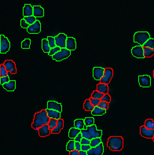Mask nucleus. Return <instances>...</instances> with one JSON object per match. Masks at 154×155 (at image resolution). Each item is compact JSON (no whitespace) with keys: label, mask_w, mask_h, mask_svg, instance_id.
<instances>
[{"label":"nucleus","mask_w":154,"mask_h":155,"mask_svg":"<svg viewBox=\"0 0 154 155\" xmlns=\"http://www.w3.org/2000/svg\"><path fill=\"white\" fill-rule=\"evenodd\" d=\"M107 146L112 151H120L123 148V139L121 136H110L107 141Z\"/></svg>","instance_id":"nucleus-1"},{"label":"nucleus","mask_w":154,"mask_h":155,"mask_svg":"<svg viewBox=\"0 0 154 155\" xmlns=\"http://www.w3.org/2000/svg\"><path fill=\"white\" fill-rule=\"evenodd\" d=\"M50 118L47 116V110H43L35 114L33 123L36 124L39 126L41 127L44 124H48L50 122Z\"/></svg>","instance_id":"nucleus-2"},{"label":"nucleus","mask_w":154,"mask_h":155,"mask_svg":"<svg viewBox=\"0 0 154 155\" xmlns=\"http://www.w3.org/2000/svg\"><path fill=\"white\" fill-rule=\"evenodd\" d=\"M149 39L150 35L147 32H137L134 35V42L138 43L140 46H143Z\"/></svg>","instance_id":"nucleus-3"},{"label":"nucleus","mask_w":154,"mask_h":155,"mask_svg":"<svg viewBox=\"0 0 154 155\" xmlns=\"http://www.w3.org/2000/svg\"><path fill=\"white\" fill-rule=\"evenodd\" d=\"M71 55V51L67 50L66 48H62L59 52H57L56 54L52 56L53 60L56 61H61L64 60L68 58Z\"/></svg>","instance_id":"nucleus-4"},{"label":"nucleus","mask_w":154,"mask_h":155,"mask_svg":"<svg viewBox=\"0 0 154 155\" xmlns=\"http://www.w3.org/2000/svg\"><path fill=\"white\" fill-rule=\"evenodd\" d=\"M9 48H10V43L9 39L3 35H0V53L6 54L9 51Z\"/></svg>","instance_id":"nucleus-5"},{"label":"nucleus","mask_w":154,"mask_h":155,"mask_svg":"<svg viewBox=\"0 0 154 155\" xmlns=\"http://www.w3.org/2000/svg\"><path fill=\"white\" fill-rule=\"evenodd\" d=\"M55 42H56V45L57 47H59L61 49L62 48H66V43H67V35L64 33H60L55 37Z\"/></svg>","instance_id":"nucleus-6"},{"label":"nucleus","mask_w":154,"mask_h":155,"mask_svg":"<svg viewBox=\"0 0 154 155\" xmlns=\"http://www.w3.org/2000/svg\"><path fill=\"white\" fill-rule=\"evenodd\" d=\"M131 54L137 58H144V47L143 46H135L131 49Z\"/></svg>","instance_id":"nucleus-7"},{"label":"nucleus","mask_w":154,"mask_h":155,"mask_svg":"<svg viewBox=\"0 0 154 155\" xmlns=\"http://www.w3.org/2000/svg\"><path fill=\"white\" fill-rule=\"evenodd\" d=\"M113 76V70L111 68H105V75H104L103 78L101 80L100 82L101 84H109L111 81V80Z\"/></svg>","instance_id":"nucleus-8"},{"label":"nucleus","mask_w":154,"mask_h":155,"mask_svg":"<svg viewBox=\"0 0 154 155\" xmlns=\"http://www.w3.org/2000/svg\"><path fill=\"white\" fill-rule=\"evenodd\" d=\"M138 83L141 88H149L151 86V78L148 75L138 76Z\"/></svg>","instance_id":"nucleus-9"},{"label":"nucleus","mask_w":154,"mask_h":155,"mask_svg":"<svg viewBox=\"0 0 154 155\" xmlns=\"http://www.w3.org/2000/svg\"><path fill=\"white\" fill-rule=\"evenodd\" d=\"M105 68H101V67H94L93 69V77L96 80H99L103 78L105 75Z\"/></svg>","instance_id":"nucleus-10"},{"label":"nucleus","mask_w":154,"mask_h":155,"mask_svg":"<svg viewBox=\"0 0 154 155\" xmlns=\"http://www.w3.org/2000/svg\"><path fill=\"white\" fill-rule=\"evenodd\" d=\"M27 32L29 34H39L41 32V23L39 21H36L33 25H29L27 29Z\"/></svg>","instance_id":"nucleus-11"},{"label":"nucleus","mask_w":154,"mask_h":155,"mask_svg":"<svg viewBox=\"0 0 154 155\" xmlns=\"http://www.w3.org/2000/svg\"><path fill=\"white\" fill-rule=\"evenodd\" d=\"M104 146L102 142L96 147H91L87 151L88 155H103Z\"/></svg>","instance_id":"nucleus-12"},{"label":"nucleus","mask_w":154,"mask_h":155,"mask_svg":"<svg viewBox=\"0 0 154 155\" xmlns=\"http://www.w3.org/2000/svg\"><path fill=\"white\" fill-rule=\"evenodd\" d=\"M140 135L146 139H153L154 136V130L148 129L143 125L140 128Z\"/></svg>","instance_id":"nucleus-13"},{"label":"nucleus","mask_w":154,"mask_h":155,"mask_svg":"<svg viewBox=\"0 0 154 155\" xmlns=\"http://www.w3.org/2000/svg\"><path fill=\"white\" fill-rule=\"evenodd\" d=\"M87 129L90 132L92 138H101L102 136V131L101 130H97V127L95 124L92 125V126L87 127Z\"/></svg>","instance_id":"nucleus-14"},{"label":"nucleus","mask_w":154,"mask_h":155,"mask_svg":"<svg viewBox=\"0 0 154 155\" xmlns=\"http://www.w3.org/2000/svg\"><path fill=\"white\" fill-rule=\"evenodd\" d=\"M4 65L6 67V70L11 74H16L17 73V69H16L15 62L12 60H6L4 62Z\"/></svg>","instance_id":"nucleus-15"},{"label":"nucleus","mask_w":154,"mask_h":155,"mask_svg":"<svg viewBox=\"0 0 154 155\" xmlns=\"http://www.w3.org/2000/svg\"><path fill=\"white\" fill-rule=\"evenodd\" d=\"M47 109L52 110L58 111L61 113L62 111V106L59 102H57L55 101H48L47 102Z\"/></svg>","instance_id":"nucleus-16"},{"label":"nucleus","mask_w":154,"mask_h":155,"mask_svg":"<svg viewBox=\"0 0 154 155\" xmlns=\"http://www.w3.org/2000/svg\"><path fill=\"white\" fill-rule=\"evenodd\" d=\"M39 135L41 137H46V136H50L51 133V130L49 128L48 124H44L43 126H41L39 129Z\"/></svg>","instance_id":"nucleus-17"},{"label":"nucleus","mask_w":154,"mask_h":155,"mask_svg":"<svg viewBox=\"0 0 154 155\" xmlns=\"http://www.w3.org/2000/svg\"><path fill=\"white\" fill-rule=\"evenodd\" d=\"M66 49L69 51H75L76 49V41L73 37H68L66 43Z\"/></svg>","instance_id":"nucleus-18"},{"label":"nucleus","mask_w":154,"mask_h":155,"mask_svg":"<svg viewBox=\"0 0 154 155\" xmlns=\"http://www.w3.org/2000/svg\"><path fill=\"white\" fill-rule=\"evenodd\" d=\"M23 15L24 17L33 16V7L30 4H25L23 8Z\"/></svg>","instance_id":"nucleus-19"},{"label":"nucleus","mask_w":154,"mask_h":155,"mask_svg":"<svg viewBox=\"0 0 154 155\" xmlns=\"http://www.w3.org/2000/svg\"><path fill=\"white\" fill-rule=\"evenodd\" d=\"M33 16L35 17H43L44 16L43 8L40 6L33 7Z\"/></svg>","instance_id":"nucleus-20"},{"label":"nucleus","mask_w":154,"mask_h":155,"mask_svg":"<svg viewBox=\"0 0 154 155\" xmlns=\"http://www.w3.org/2000/svg\"><path fill=\"white\" fill-rule=\"evenodd\" d=\"M47 116L50 117V119H56V120H59L61 118V113L58 111L52 110H49L47 109Z\"/></svg>","instance_id":"nucleus-21"},{"label":"nucleus","mask_w":154,"mask_h":155,"mask_svg":"<svg viewBox=\"0 0 154 155\" xmlns=\"http://www.w3.org/2000/svg\"><path fill=\"white\" fill-rule=\"evenodd\" d=\"M63 128H64V120L62 119H59L57 120V126L53 130H51V133L52 134H59L61 131L63 129Z\"/></svg>","instance_id":"nucleus-22"},{"label":"nucleus","mask_w":154,"mask_h":155,"mask_svg":"<svg viewBox=\"0 0 154 155\" xmlns=\"http://www.w3.org/2000/svg\"><path fill=\"white\" fill-rule=\"evenodd\" d=\"M3 88L8 91V92H13L16 89V81L15 80H10L3 85Z\"/></svg>","instance_id":"nucleus-23"},{"label":"nucleus","mask_w":154,"mask_h":155,"mask_svg":"<svg viewBox=\"0 0 154 155\" xmlns=\"http://www.w3.org/2000/svg\"><path fill=\"white\" fill-rule=\"evenodd\" d=\"M105 113H106V110H104L99 106H95L94 110L91 111V114L93 116H101V115H104Z\"/></svg>","instance_id":"nucleus-24"},{"label":"nucleus","mask_w":154,"mask_h":155,"mask_svg":"<svg viewBox=\"0 0 154 155\" xmlns=\"http://www.w3.org/2000/svg\"><path fill=\"white\" fill-rule=\"evenodd\" d=\"M97 91L101 92L102 94H108L109 93V86L105 84H98L97 85Z\"/></svg>","instance_id":"nucleus-25"},{"label":"nucleus","mask_w":154,"mask_h":155,"mask_svg":"<svg viewBox=\"0 0 154 155\" xmlns=\"http://www.w3.org/2000/svg\"><path fill=\"white\" fill-rule=\"evenodd\" d=\"M42 49H43L44 53H47V54H49V52L51 50L47 39H42Z\"/></svg>","instance_id":"nucleus-26"},{"label":"nucleus","mask_w":154,"mask_h":155,"mask_svg":"<svg viewBox=\"0 0 154 155\" xmlns=\"http://www.w3.org/2000/svg\"><path fill=\"white\" fill-rule=\"evenodd\" d=\"M80 132H81V130L78 129L76 128H71L69 132V137L70 139H74Z\"/></svg>","instance_id":"nucleus-27"},{"label":"nucleus","mask_w":154,"mask_h":155,"mask_svg":"<svg viewBox=\"0 0 154 155\" xmlns=\"http://www.w3.org/2000/svg\"><path fill=\"white\" fill-rule=\"evenodd\" d=\"M74 126L76 128H78L79 130L84 129V128L86 127L84 123V120H82V119H77L74 121Z\"/></svg>","instance_id":"nucleus-28"},{"label":"nucleus","mask_w":154,"mask_h":155,"mask_svg":"<svg viewBox=\"0 0 154 155\" xmlns=\"http://www.w3.org/2000/svg\"><path fill=\"white\" fill-rule=\"evenodd\" d=\"M94 106L91 104L90 99H86L83 103V109L86 111H92L94 110Z\"/></svg>","instance_id":"nucleus-29"},{"label":"nucleus","mask_w":154,"mask_h":155,"mask_svg":"<svg viewBox=\"0 0 154 155\" xmlns=\"http://www.w3.org/2000/svg\"><path fill=\"white\" fill-rule=\"evenodd\" d=\"M75 140L74 139H72V140H70L67 143V145H66V150L69 152L73 151V150H75Z\"/></svg>","instance_id":"nucleus-30"},{"label":"nucleus","mask_w":154,"mask_h":155,"mask_svg":"<svg viewBox=\"0 0 154 155\" xmlns=\"http://www.w3.org/2000/svg\"><path fill=\"white\" fill-rule=\"evenodd\" d=\"M145 57H151L154 55V50L149 47H144Z\"/></svg>","instance_id":"nucleus-31"},{"label":"nucleus","mask_w":154,"mask_h":155,"mask_svg":"<svg viewBox=\"0 0 154 155\" xmlns=\"http://www.w3.org/2000/svg\"><path fill=\"white\" fill-rule=\"evenodd\" d=\"M144 126L148 129L154 130V120L152 119H148L145 121Z\"/></svg>","instance_id":"nucleus-32"},{"label":"nucleus","mask_w":154,"mask_h":155,"mask_svg":"<svg viewBox=\"0 0 154 155\" xmlns=\"http://www.w3.org/2000/svg\"><path fill=\"white\" fill-rule=\"evenodd\" d=\"M101 143V138H93V139L91 140V147H96L98 145H100Z\"/></svg>","instance_id":"nucleus-33"},{"label":"nucleus","mask_w":154,"mask_h":155,"mask_svg":"<svg viewBox=\"0 0 154 155\" xmlns=\"http://www.w3.org/2000/svg\"><path fill=\"white\" fill-rule=\"evenodd\" d=\"M31 46V39H25L21 43L22 49H29Z\"/></svg>","instance_id":"nucleus-34"},{"label":"nucleus","mask_w":154,"mask_h":155,"mask_svg":"<svg viewBox=\"0 0 154 155\" xmlns=\"http://www.w3.org/2000/svg\"><path fill=\"white\" fill-rule=\"evenodd\" d=\"M81 134L83 136V138H86V139H89V140H91L93 139L92 136H91V133L88 131L87 129H83L81 130Z\"/></svg>","instance_id":"nucleus-35"},{"label":"nucleus","mask_w":154,"mask_h":155,"mask_svg":"<svg viewBox=\"0 0 154 155\" xmlns=\"http://www.w3.org/2000/svg\"><path fill=\"white\" fill-rule=\"evenodd\" d=\"M104 94H102L101 92H98V91H94V92H93V93H92V95H91V98H97V99H101V98H103L104 96Z\"/></svg>","instance_id":"nucleus-36"},{"label":"nucleus","mask_w":154,"mask_h":155,"mask_svg":"<svg viewBox=\"0 0 154 155\" xmlns=\"http://www.w3.org/2000/svg\"><path fill=\"white\" fill-rule=\"evenodd\" d=\"M84 123L87 128L94 125V118H93V117H86L84 119Z\"/></svg>","instance_id":"nucleus-37"},{"label":"nucleus","mask_w":154,"mask_h":155,"mask_svg":"<svg viewBox=\"0 0 154 155\" xmlns=\"http://www.w3.org/2000/svg\"><path fill=\"white\" fill-rule=\"evenodd\" d=\"M143 47H144L151 48V49L154 50V39L153 38L149 39L143 45Z\"/></svg>","instance_id":"nucleus-38"},{"label":"nucleus","mask_w":154,"mask_h":155,"mask_svg":"<svg viewBox=\"0 0 154 155\" xmlns=\"http://www.w3.org/2000/svg\"><path fill=\"white\" fill-rule=\"evenodd\" d=\"M25 18V20L27 21V23H28L29 25H33L37 20H36V17L34 16H29V17H24Z\"/></svg>","instance_id":"nucleus-39"},{"label":"nucleus","mask_w":154,"mask_h":155,"mask_svg":"<svg viewBox=\"0 0 154 155\" xmlns=\"http://www.w3.org/2000/svg\"><path fill=\"white\" fill-rule=\"evenodd\" d=\"M47 39L48 42H49V44H50V47L51 49L57 47L56 42H55V38H54V37H53V36H48Z\"/></svg>","instance_id":"nucleus-40"},{"label":"nucleus","mask_w":154,"mask_h":155,"mask_svg":"<svg viewBox=\"0 0 154 155\" xmlns=\"http://www.w3.org/2000/svg\"><path fill=\"white\" fill-rule=\"evenodd\" d=\"M8 71L6 70V67L4 65V64H2L0 65V77H3V76H6L8 75Z\"/></svg>","instance_id":"nucleus-41"},{"label":"nucleus","mask_w":154,"mask_h":155,"mask_svg":"<svg viewBox=\"0 0 154 155\" xmlns=\"http://www.w3.org/2000/svg\"><path fill=\"white\" fill-rule=\"evenodd\" d=\"M57 120L56 119H50V122L48 124V125H49V128H50V130H53L55 127L57 126Z\"/></svg>","instance_id":"nucleus-42"},{"label":"nucleus","mask_w":154,"mask_h":155,"mask_svg":"<svg viewBox=\"0 0 154 155\" xmlns=\"http://www.w3.org/2000/svg\"><path fill=\"white\" fill-rule=\"evenodd\" d=\"M61 48L59 47H57H57H55L54 48H52V49L50 50V51L49 52V54H49L50 56H53V55H54V54H56V53L59 52V51H61Z\"/></svg>","instance_id":"nucleus-43"},{"label":"nucleus","mask_w":154,"mask_h":155,"mask_svg":"<svg viewBox=\"0 0 154 155\" xmlns=\"http://www.w3.org/2000/svg\"><path fill=\"white\" fill-rule=\"evenodd\" d=\"M90 101H91V104L93 105L94 107H95V106H98V105L100 104L101 99H97V98H90Z\"/></svg>","instance_id":"nucleus-44"},{"label":"nucleus","mask_w":154,"mask_h":155,"mask_svg":"<svg viewBox=\"0 0 154 155\" xmlns=\"http://www.w3.org/2000/svg\"><path fill=\"white\" fill-rule=\"evenodd\" d=\"M9 81H10V80H9V77L8 76L0 77V84H1V85H3V84L8 83Z\"/></svg>","instance_id":"nucleus-45"},{"label":"nucleus","mask_w":154,"mask_h":155,"mask_svg":"<svg viewBox=\"0 0 154 155\" xmlns=\"http://www.w3.org/2000/svg\"><path fill=\"white\" fill-rule=\"evenodd\" d=\"M101 101L106 102L108 103H109L110 102H111V96H110L109 94H105V95L103 96V98L101 99Z\"/></svg>","instance_id":"nucleus-46"},{"label":"nucleus","mask_w":154,"mask_h":155,"mask_svg":"<svg viewBox=\"0 0 154 155\" xmlns=\"http://www.w3.org/2000/svg\"><path fill=\"white\" fill-rule=\"evenodd\" d=\"M98 106L101 108H102V109H104V110H108L109 109V103L108 102H102L101 101L100 104L98 105Z\"/></svg>","instance_id":"nucleus-47"},{"label":"nucleus","mask_w":154,"mask_h":155,"mask_svg":"<svg viewBox=\"0 0 154 155\" xmlns=\"http://www.w3.org/2000/svg\"><path fill=\"white\" fill-rule=\"evenodd\" d=\"M21 28H23V29H28V27H29V25H28L27 21H25V18H23V19L21 20Z\"/></svg>","instance_id":"nucleus-48"},{"label":"nucleus","mask_w":154,"mask_h":155,"mask_svg":"<svg viewBox=\"0 0 154 155\" xmlns=\"http://www.w3.org/2000/svg\"><path fill=\"white\" fill-rule=\"evenodd\" d=\"M80 143L82 145H90L91 144V140L86 139V138H83L81 141H80Z\"/></svg>","instance_id":"nucleus-49"},{"label":"nucleus","mask_w":154,"mask_h":155,"mask_svg":"<svg viewBox=\"0 0 154 155\" xmlns=\"http://www.w3.org/2000/svg\"><path fill=\"white\" fill-rule=\"evenodd\" d=\"M91 148V146L90 145H82L81 150H83V151L87 152Z\"/></svg>","instance_id":"nucleus-50"},{"label":"nucleus","mask_w":154,"mask_h":155,"mask_svg":"<svg viewBox=\"0 0 154 155\" xmlns=\"http://www.w3.org/2000/svg\"><path fill=\"white\" fill-rule=\"evenodd\" d=\"M81 146L82 144L79 142H75V148L76 150H78V151H80L81 150Z\"/></svg>","instance_id":"nucleus-51"},{"label":"nucleus","mask_w":154,"mask_h":155,"mask_svg":"<svg viewBox=\"0 0 154 155\" xmlns=\"http://www.w3.org/2000/svg\"><path fill=\"white\" fill-rule=\"evenodd\" d=\"M82 139H83V136H82L81 132H80L78 136H76L75 139H74V140H75V142H80V141L82 140Z\"/></svg>","instance_id":"nucleus-52"},{"label":"nucleus","mask_w":154,"mask_h":155,"mask_svg":"<svg viewBox=\"0 0 154 155\" xmlns=\"http://www.w3.org/2000/svg\"><path fill=\"white\" fill-rule=\"evenodd\" d=\"M31 128H34L35 130H37V131H39V128H40V127L39 126L38 124H36L32 123L31 124Z\"/></svg>","instance_id":"nucleus-53"},{"label":"nucleus","mask_w":154,"mask_h":155,"mask_svg":"<svg viewBox=\"0 0 154 155\" xmlns=\"http://www.w3.org/2000/svg\"><path fill=\"white\" fill-rule=\"evenodd\" d=\"M69 155H79V151L75 150H73V151L69 152Z\"/></svg>","instance_id":"nucleus-54"},{"label":"nucleus","mask_w":154,"mask_h":155,"mask_svg":"<svg viewBox=\"0 0 154 155\" xmlns=\"http://www.w3.org/2000/svg\"><path fill=\"white\" fill-rule=\"evenodd\" d=\"M79 155H88L87 152L83 151V150H80V151H79Z\"/></svg>","instance_id":"nucleus-55"},{"label":"nucleus","mask_w":154,"mask_h":155,"mask_svg":"<svg viewBox=\"0 0 154 155\" xmlns=\"http://www.w3.org/2000/svg\"><path fill=\"white\" fill-rule=\"evenodd\" d=\"M153 142H154V136H153Z\"/></svg>","instance_id":"nucleus-56"},{"label":"nucleus","mask_w":154,"mask_h":155,"mask_svg":"<svg viewBox=\"0 0 154 155\" xmlns=\"http://www.w3.org/2000/svg\"><path fill=\"white\" fill-rule=\"evenodd\" d=\"M153 77H154V71H153Z\"/></svg>","instance_id":"nucleus-57"}]
</instances>
